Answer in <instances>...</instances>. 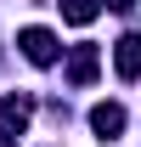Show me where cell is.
I'll return each mask as SVG.
<instances>
[{"label":"cell","instance_id":"obj_1","mask_svg":"<svg viewBox=\"0 0 141 147\" xmlns=\"http://www.w3.org/2000/svg\"><path fill=\"white\" fill-rule=\"evenodd\" d=\"M17 45H23V57H28L34 68H51V62H56V34H51V28H23Z\"/></svg>","mask_w":141,"mask_h":147},{"label":"cell","instance_id":"obj_2","mask_svg":"<svg viewBox=\"0 0 141 147\" xmlns=\"http://www.w3.org/2000/svg\"><path fill=\"white\" fill-rule=\"evenodd\" d=\"M90 130H96L102 142H113V136L124 130V108L119 102H96V108H90Z\"/></svg>","mask_w":141,"mask_h":147},{"label":"cell","instance_id":"obj_3","mask_svg":"<svg viewBox=\"0 0 141 147\" xmlns=\"http://www.w3.org/2000/svg\"><path fill=\"white\" fill-rule=\"evenodd\" d=\"M28 113H34V102H28V96H6V102H0V130H6V136H23Z\"/></svg>","mask_w":141,"mask_h":147},{"label":"cell","instance_id":"obj_4","mask_svg":"<svg viewBox=\"0 0 141 147\" xmlns=\"http://www.w3.org/2000/svg\"><path fill=\"white\" fill-rule=\"evenodd\" d=\"M68 79H73V85H90V79H96V45H73V57H68Z\"/></svg>","mask_w":141,"mask_h":147},{"label":"cell","instance_id":"obj_5","mask_svg":"<svg viewBox=\"0 0 141 147\" xmlns=\"http://www.w3.org/2000/svg\"><path fill=\"white\" fill-rule=\"evenodd\" d=\"M113 62H119L124 79H136V74H141V34H124V40H119V51H113Z\"/></svg>","mask_w":141,"mask_h":147},{"label":"cell","instance_id":"obj_6","mask_svg":"<svg viewBox=\"0 0 141 147\" xmlns=\"http://www.w3.org/2000/svg\"><path fill=\"white\" fill-rule=\"evenodd\" d=\"M96 11H102V0H62V17H68V23H79V28H85Z\"/></svg>","mask_w":141,"mask_h":147},{"label":"cell","instance_id":"obj_7","mask_svg":"<svg viewBox=\"0 0 141 147\" xmlns=\"http://www.w3.org/2000/svg\"><path fill=\"white\" fill-rule=\"evenodd\" d=\"M107 6H113V11H130V6H136V0H107Z\"/></svg>","mask_w":141,"mask_h":147}]
</instances>
